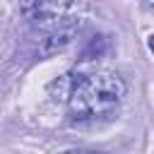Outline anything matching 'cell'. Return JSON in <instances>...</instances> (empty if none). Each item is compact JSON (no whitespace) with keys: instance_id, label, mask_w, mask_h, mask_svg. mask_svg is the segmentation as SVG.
I'll use <instances>...</instances> for the list:
<instances>
[{"instance_id":"cell-1","label":"cell","mask_w":154,"mask_h":154,"mask_svg":"<svg viewBox=\"0 0 154 154\" xmlns=\"http://www.w3.org/2000/svg\"><path fill=\"white\" fill-rule=\"evenodd\" d=\"M128 87L125 79L116 72H94L75 75V89L67 101L70 118L75 123H99L113 118Z\"/></svg>"},{"instance_id":"cell-5","label":"cell","mask_w":154,"mask_h":154,"mask_svg":"<svg viewBox=\"0 0 154 154\" xmlns=\"http://www.w3.org/2000/svg\"><path fill=\"white\" fill-rule=\"evenodd\" d=\"M147 43H149V51H152V53H154V34H152V36H149V41H147Z\"/></svg>"},{"instance_id":"cell-2","label":"cell","mask_w":154,"mask_h":154,"mask_svg":"<svg viewBox=\"0 0 154 154\" xmlns=\"http://www.w3.org/2000/svg\"><path fill=\"white\" fill-rule=\"evenodd\" d=\"M79 26H82V19L72 17V22H67L63 29H58V31H53V34H48V36H43V38H41L38 53H41V55H53V53L65 51V48L77 38Z\"/></svg>"},{"instance_id":"cell-4","label":"cell","mask_w":154,"mask_h":154,"mask_svg":"<svg viewBox=\"0 0 154 154\" xmlns=\"http://www.w3.org/2000/svg\"><path fill=\"white\" fill-rule=\"evenodd\" d=\"M63 154H99V152H77V149H70V152H63Z\"/></svg>"},{"instance_id":"cell-3","label":"cell","mask_w":154,"mask_h":154,"mask_svg":"<svg viewBox=\"0 0 154 154\" xmlns=\"http://www.w3.org/2000/svg\"><path fill=\"white\" fill-rule=\"evenodd\" d=\"M106 46H108L106 36H94V38L89 41V46L82 51V60H94V58H99V55L106 51Z\"/></svg>"}]
</instances>
